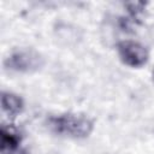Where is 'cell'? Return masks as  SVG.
<instances>
[{"instance_id":"6da1fadb","label":"cell","mask_w":154,"mask_h":154,"mask_svg":"<svg viewBox=\"0 0 154 154\" xmlns=\"http://www.w3.org/2000/svg\"><path fill=\"white\" fill-rule=\"evenodd\" d=\"M47 128L59 136L84 138L93 131L94 122L87 116L65 113L49 117L47 119Z\"/></svg>"},{"instance_id":"7a4b0ae2","label":"cell","mask_w":154,"mask_h":154,"mask_svg":"<svg viewBox=\"0 0 154 154\" xmlns=\"http://www.w3.org/2000/svg\"><path fill=\"white\" fill-rule=\"evenodd\" d=\"M4 65L17 72H34L43 65V58L34 49H19L12 52L4 60Z\"/></svg>"},{"instance_id":"3957f363","label":"cell","mask_w":154,"mask_h":154,"mask_svg":"<svg viewBox=\"0 0 154 154\" xmlns=\"http://www.w3.org/2000/svg\"><path fill=\"white\" fill-rule=\"evenodd\" d=\"M117 51L120 60L130 67H141L148 61V52L138 42L125 40L117 45Z\"/></svg>"},{"instance_id":"277c9868","label":"cell","mask_w":154,"mask_h":154,"mask_svg":"<svg viewBox=\"0 0 154 154\" xmlns=\"http://www.w3.org/2000/svg\"><path fill=\"white\" fill-rule=\"evenodd\" d=\"M22 134L12 124H4L0 129V153L1 154H26L20 147Z\"/></svg>"},{"instance_id":"5b68a950","label":"cell","mask_w":154,"mask_h":154,"mask_svg":"<svg viewBox=\"0 0 154 154\" xmlns=\"http://www.w3.org/2000/svg\"><path fill=\"white\" fill-rule=\"evenodd\" d=\"M1 106H2L4 113H6L11 118H14L23 111L24 103H23V100L18 95L12 94V93H2Z\"/></svg>"},{"instance_id":"8992f818","label":"cell","mask_w":154,"mask_h":154,"mask_svg":"<svg viewBox=\"0 0 154 154\" xmlns=\"http://www.w3.org/2000/svg\"><path fill=\"white\" fill-rule=\"evenodd\" d=\"M125 6L128 7V11L131 14V17L135 20H137L138 16L143 12V10L146 7V4L144 2H130V4H126Z\"/></svg>"},{"instance_id":"52a82bcc","label":"cell","mask_w":154,"mask_h":154,"mask_svg":"<svg viewBox=\"0 0 154 154\" xmlns=\"http://www.w3.org/2000/svg\"><path fill=\"white\" fill-rule=\"evenodd\" d=\"M153 79H154V71H153Z\"/></svg>"}]
</instances>
